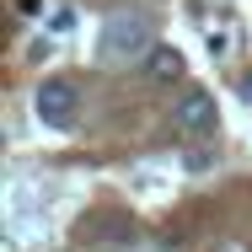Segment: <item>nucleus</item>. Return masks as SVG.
Wrapping results in <instances>:
<instances>
[{"label": "nucleus", "instance_id": "f257e3e1", "mask_svg": "<svg viewBox=\"0 0 252 252\" xmlns=\"http://www.w3.org/2000/svg\"><path fill=\"white\" fill-rule=\"evenodd\" d=\"M151 49H156V38H151V22H145L140 11H113V16L102 22V43H97L102 64L124 70V64L151 59Z\"/></svg>", "mask_w": 252, "mask_h": 252}, {"label": "nucleus", "instance_id": "f03ea898", "mask_svg": "<svg viewBox=\"0 0 252 252\" xmlns=\"http://www.w3.org/2000/svg\"><path fill=\"white\" fill-rule=\"evenodd\" d=\"M32 107H38V118H43L49 129H70V124H75V107H81V86H75L70 75H49V81L38 86Z\"/></svg>", "mask_w": 252, "mask_h": 252}, {"label": "nucleus", "instance_id": "7ed1b4c3", "mask_svg": "<svg viewBox=\"0 0 252 252\" xmlns=\"http://www.w3.org/2000/svg\"><path fill=\"white\" fill-rule=\"evenodd\" d=\"M172 129H177V134H204V129H215V97L199 92V86H188L183 97L172 102Z\"/></svg>", "mask_w": 252, "mask_h": 252}, {"label": "nucleus", "instance_id": "20e7f679", "mask_svg": "<svg viewBox=\"0 0 252 252\" xmlns=\"http://www.w3.org/2000/svg\"><path fill=\"white\" fill-rule=\"evenodd\" d=\"M183 54L172 49V43H156L151 59H145V81H156V86H172V81H183Z\"/></svg>", "mask_w": 252, "mask_h": 252}, {"label": "nucleus", "instance_id": "39448f33", "mask_svg": "<svg viewBox=\"0 0 252 252\" xmlns=\"http://www.w3.org/2000/svg\"><path fill=\"white\" fill-rule=\"evenodd\" d=\"M242 97L252 102V70H247V75H242Z\"/></svg>", "mask_w": 252, "mask_h": 252}]
</instances>
